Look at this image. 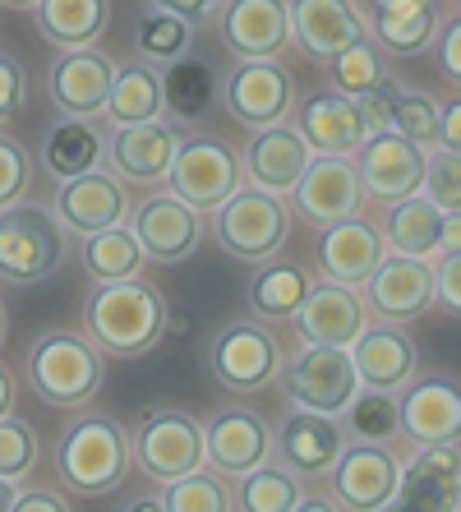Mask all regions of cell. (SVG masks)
<instances>
[{"label": "cell", "mask_w": 461, "mask_h": 512, "mask_svg": "<svg viewBox=\"0 0 461 512\" xmlns=\"http://www.w3.org/2000/svg\"><path fill=\"white\" fill-rule=\"evenodd\" d=\"M355 176L365 199L397 203L406 194H420V176H425V148L406 143L402 134H365V143L355 148Z\"/></svg>", "instance_id": "e0dca14e"}, {"label": "cell", "mask_w": 461, "mask_h": 512, "mask_svg": "<svg viewBox=\"0 0 461 512\" xmlns=\"http://www.w3.org/2000/svg\"><path fill=\"white\" fill-rule=\"evenodd\" d=\"M28 185H33V157L14 134H0V208L24 203Z\"/></svg>", "instance_id": "bcb514c9"}, {"label": "cell", "mask_w": 461, "mask_h": 512, "mask_svg": "<svg viewBox=\"0 0 461 512\" xmlns=\"http://www.w3.org/2000/svg\"><path fill=\"white\" fill-rule=\"evenodd\" d=\"M162 185H166V194L190 203L194 213H213V208H222L245 185V176H240V157L222 139L194 134V139H180Z\"/></svg>", "instance_id": "52a82bcc"}, {"label": "cell", "mask_w": 461, "mask_h": 512, "mask_svg": "<svg viewBox=\"0 0 461 512\" xmlns=\"http://www.w3.org/2000/svg\"><path fill=\"white\" fill-rule=\"evenodd\" d=\"M309 162H314V153H309V143L296 134V125H272V130L249 134L245 153H240V176L254 190L286 199L300 185Z\"/></svg>", "instance_id": "603a6c76"}, {"label": "cell", "mask_w": 461, "mask_h": 512, "mask_svg": "<svg viewBox=\"0 0 461 512\" xmlns=\"http://www.w3.org/2000/svg\"><path fill=\"white\" fill-rule=\"evenodd\" d=\"M125 512H166V508H162V494H139V499L125 503Z\"/></svg>", "instance_id": "9f6ffc18"}, {"label": "cell", "mask_w": 461, "mask_h": 512, "mask_svg": "<svg viewBox=\"0 0 461 512\" xmlns=\"http://www.w3.org/2000/svg\"><path fill=\"white\" fill-rule=\"evenodd\" d=\"M5 337H10V310H5V300H0V351H5Z\"/></svg>", "instance_id": "91938a15"}, {"label": "cell", "mask_w": 461, "mask_h": 512, "mask_svg": "<svg viewBox=\"0 0 461 512\" xmlns=\"http://www.w3.org/2000/svg\"><path fill=\"white\" fill-rule=\"evenodd\" d=\"M42 466V439L24 416H0V480L24 485Z\"/></svg>", "instance_id": "7bdbcfd3"}, {"label": "cell", "mask_w": 461, "mask_h": 512, "mask_svg": "<svg viewBox=\"0 0 461 512\" xmlns=\"http://www.w3.org/2000/svg\"><path fill=\"white\" fill-rule=\"evenodd\" d=\"M226 0H153V10H166L176 14V19H185V24H203V19H213L217 10H222Z\"/></svg>", "instance_id": "816d5d0a"}, {"label": "cell", "mask_w": 461, "mask_h": 512, "mask_svg": "<svg viewBox=\"0 0 461 512\" xmlns=\"http://www.w3.org/2000/svg\"><path fill=\"white\" fill-rule=\"evenodd\" d=\"M392 74H388V65H383V56H379V47L374 42H355V47H346L342 56L332 60V93H342V97H365V93H374L379 84H388Z\"/></svg>", "instance_id": "60d3db41"}, {"label": "cell", "mask_w": 461, "mask_h": 512, "mask_svg": "<svg viewBox=\"0 0 461 512\" xmlns=\"http://www.w3.org/2000/svg\"><path fill=\"white\" fill-rule=\"evenodd\" d=\"M130 462L153 485H171L203 471V425L180 406H148L130 434Z\"/></svg>", "instance_id": "8992f818"}, {"label": "cell", "mask_w": 461, "mask_h": 512, "mask_svg": "<svg viewBox=\"0 0 461 512\" xmlns=\"http://www.w3.org/2000/svg\"><path fill=\"white\" fill-rule=\"evenodd\" d=\"M213 236L231 259L268 263L282 254L286 236H291V203L254 190V185H240L222 208H213Z\"/></svg>", "instance_id": "5b68a950"}, {"label": "cell", "mask_w": 461, "mask_h": 512, "mask_svg": "<svg viewBox=\"0 0 461 512\" xmlns=\"http://www.w3.org/2000/svg\"><path fill=\"white\" fill-rule=\"evenodd\" d=\"M438 5L434 0H415V5H388L374 10V42L388 56H420L434 47L438 37Z\"/></svg>", "instance_id": "e575fe53"}, {"label": "cell", "mask_w": 461, "mask_h": 512, "mask_svg": "<svg viewBox=\"0 0 461 512\" xmlns=\"http://www.w3.org/2000/svg\"><path fill=\"white\" fill-rule=\"evenodd\" d=\"M74 236L56 222L51 208L14 203L0 208V282L5 286H37L70 259Z\"/></svg>", "instance_id": "277c9868"}, {"label": "cell", "mask_w": 461, "mask_h": 512, "mask_svg": "<svg viewBox=\"0 0 461 512\" xmlns=\"http://www.w3.org/2000/svg\"><path fill=\"white\" fill-rule=\"evenodd\" d=\"M56 222L70 236H97V231H111V227H125L130 217V185L116 180L107 167L88 171V176H74V180H60L56 190Z\"/></svg>", "instance_id": "9a60e30c"}, {"label": "cell", "mask_w": 461, "mask_h": 512, "mask_svg": "<svg viewBox=\"0 0 461 512\" xmlns=\"http://www.w3.org/2000/svg\"><path fill=\"white\" fill-rule=\"evenodd\" d=\"M438 148H461V102L457 97L438 111Z\"/></svg>", "instance_id": "db71d44e"}, {"label": "cell", "mask_w": 461, "mask_h": 512, "mask_svg": "<svg viewBox=\"0 0 461 512\" xmlns=\"http://www.w3.org/2000/svg\"><path fill=\"white\" fill-rule=\"evenodd\" d=\"M438 56H443V70H448V79H457L461 74V19L452 14L448 24H438Z\"/></svg>", "instance_id": "f5cc1de1"}, {"label": "cell", "mask_w": 461, "mask_h": 512, "mask_svg": "<svg viewBox=\"0 0 461 512\" xmlns=\"http://www.w3.org/2000/svg\"><path fill=\"white\" fill-rule=\"evenodd\" d=\"M102 116L111 120V130H130V125H148V120H162L166 116V102H162V74L143 60H130L120 65L116 79H111V93H107V107Z\"/></svg>", "instance_id": "1f68e13d"}, {"label": "cell", "mask_w": 461, "mask_h": 512, "mask_svg": "<svg viewBox=\"0 0 461 512\" xmlns=\"http://www.w3.org/2000/svg\"><path fill=\"white\" fill-rule=\"evenodd\" d=\"M296 323L305 346H342V351H351V342L369 328V310L355 286L319 277V282H309L305 300L296 310Z\"/></svg>", "instance_id": "ffe728a7"}, {"label": "cell", "mask_w": 461, "mask_h": 512, "mask_svg": "<svg viewBox=\"0 0 461 512\" xmlns=\"http://www.w3.org/2000/svg\"><path fill=\"white\" fill-rule=\"evenodd\" d=\"M397 429L420 448H448L461 434V388L452 379H415L397 393Z\"/></svg>", "instance_id": "44dd1931"}, {"label": "cell", "mask_w": 461, "mask_h": 512, "mask_svg": "<svg viewBox=\"0 0 461 512\" xmlns=\"http://www.w3.org/2000/svg\"><path fill=\"white\" fill-rule=\"evenodd\" d=\"M351 365L360 388L374 393H402L406 383L420 379V356L402 323H369L351 342Z\"/></svg>", "instance_id": "7402d4cb"}, {"label": "cell", "mask_w": 461, "mask_h": 512, "mask_svg": "<svg viewBox=\"0 0 461 512\" xmlns=\"http://www.w3.org/2000/svg\"><path fill=\"white\" fill-rule=\"evenodd\" d=\"M24 107H28V70H24V60L10 56V51H0V120L24 116Z\"/></svg>", "instance_id": "c3c4849f"}, {"label": "cell", "mask_w": 461, "mask_h": 512, "mask_svg": "<svg viewBox=\"0 0 461 512\" xmlns=\"http://www.w3.org/2000/svg\"><path fill=\"white\" fill-rule=\"evenodd\" d=\"M429 273H434V300L448 305V314H461V245L457 240H448V245L434 254Z\"/></svg>", "instance_id": "7dc6e473"}, {"label": "cell", "mask_w": 461, "mask_h": 512, "mask_svg": "<svg viewBox=\"0 0 461 512\" xmlns=\"http://www.w3.org/2000/svg\"><path fill=\"white\" fill-rule=\"evenodd\" d=\"M300 222L309 227H332V222H346V217L365 213V190H360V176H355L351 157H314L300 176V185L291 190Z\"/></svg>", "instance_id": "2e32d148"}, {"label": "cell", "mask_w": 461, "mask_h": 512, "mask_svg": "<svg viewBox=\"0 0 461 512\" xmlns=\"http://www.w3.org/2000/svg\"><path fill=\"white\" fill-rule=\"evenodd\" d=\"M51 471H56L60 489L79 494V499L116 494L130 476V429L107 411H83L79 420L60 429Z\"/></svg>", "instance_id": "7a4b0ae2"}, {"label": "cell", "mask_w": 461, "mask_h": 512, "mask_svg": "<svg viewBox=\"0 0 461 512\" xmlns=\"http://www.w3.org/2000/svg\"><path fill=\"white\" fill-rule=\"evenodd\" d=\"M226 111L249 134L286 125V116L296 111V79L282 60H240L226 79Z\"/></svg>", "instance_id": "30bf717a"}, {"label": "cell", "mask_w": 461, "mask_h": 512, "mask_svg": "<svg viewBox=\"0 0 461 512\" xmlns=\"http://www.w3.org/2000/svg\"><path fill=\"white\" fill-rule=\"evenodd\" d=\"M134 47H139L143 65H153V70L162 65L166 70V65H176L180 56H190L194 28L166 10H143L139 24H134Z\"/></svg>", "instance_id": "f35d334b"}, {"label": "cell", "mask_w": 461, "mask_h": 512, "mask_svg": "<svg viewBox=\"0 0 461 512\" xmlns=\"http://www.w3.org/2000/svg\"><path fill=\"white\" fill-rule=\"evenodd\" d=\"M83 273L93 282H134L143 277V250L139 240L130 236V227H111V231H97V236H83Z\"/></svg>", "instance_id": "d590c367"}, {"label": "cell", "mask_w": 461, "mask_h": 512, "mask_svg": "<svg viewBox=\"0 0 461 512\" xmlns=\"http://www.w3.org/2000/svg\"><path fill=\"white\" fill-rule=\"evenodd\" d=\"M171 328L166 296L153 282H97V291L83 300V337L111 360L148 356Z\"/></svg>", "instance_id": "6da1fadb"}, {"label": "cell", "mask_w": 461, "mask_h": 512, "mask_svg": "<svg viewBox=\"0 0 461 512\" xmlns=\"http://www.w3.org/2000/svg\"><path fill=\"white\" fill-rule=\"evenodd\" d=\"M300 494H305L300 476H291V471L277 466L272 457L263 466H254V471H245V476L231 485L236 512H291L300 503Z\"/></svg>", "instance_id": "8d00e7d4"}, {"label": "cell", "mask_w": 461, "mask_h": 512, "mask_svg": "<svg viewBox=\"0 0 461 512\" xmlns=\"http://www.w3.org/2000/svg\"><path fill=\"white\" fill-rule=\"evenodd\" d=\"M125 222L148 263H180L203 245V213H194L190 203H180L166 190L148 194L139 208H130Z\"/></svg>", "instance_id": "4fadbf2b"}, {"label": "cell", "mask_w": 461, "mask_h": 512, "mask_svg": "<svg viewBox=\"0 0 461 512\" xmlns=\"http://www.w3.org/2000/svg\"><path fill=\"white\" fill-rule=\"evenodd\" d=\"M24 379L37 397L56 411H79L102 393L107 379V356L83 333H42L24 356Z\"/></svg>", "instance_id": "3957f363"}, {"label": "cell", "mask_w": 461, "mask_h": 512, "mask_svg": "<svg viewBox=\"0 0 461 512\" xmlns=\"http://www.w3.org/2000/svg\"><path fill=\"white\" fill-rule=\"evenodd\" d=\"M286 33L291 47H300L309 60L332 65L346 47L365 42L369 24L355 0H286Z\"/></svg>", "instance_id": "7c38bea8"}, {"label": "cell", "mask_w": 461, "mask_h": 512, "mask_svg": "<svg viewBox=\"0 0 461 512\" xmlns=\"http://www.w3.org/2000/svg\"><path fill=\"white\" fill-rule=\"evenodd\" d=\"M342 448H346L342 420L323 416V411H300V406L282 420V429L272 434L277 466H286V471L300 480H323L332 471V462L342 457Z\"/></svg>", "instance_id": "ac0fdd59"}, {"label": "cell", "mask_w": 461, "mask_h": 512, "mask_svg": "<svg viewBox=\"0 0 461 512\" xmlns=\"http://www.w3.org/2000/svg\"><path fill=\"white\" fill-rule=\"evenodd\" d=\"M5 10H37V0H0Z\"/></svg>", "instance_id": "94428289"}, {"label": "cell", "mask_w": 461, "mask_h": 512, "mask_svg": "<svg viewBox=\"0 0 461 512\" xmlns=\"http://www.w3.org/2000/svg\"><path fill=\"white\" fill-rule=\"evenodd\" d=\"M42 167L56 180H74L107 167V134L97 130L93 120L60 116L47 130V139H42Z\"/></svg>", "instance_id": "4dcf8cb0"}, {"label": "cell", "mask_w": 461, "mask_h": 512, "mask_svg": "<svg viewBox=\"0 0 461 512\" xmlns=\"http://www.w3.org/2000/svg\"><path fill=\"white\" fill-rule=\"evenodd\" d=\"M296 134L309 143L314 157H355V148L365 143V125H360V111H355L351 97L332 93H309L296 111Z\"/></svg>", "instance_id": "f546056e"}, {"label": "cell", "mask_w": 461, "mask_h": 512, "mask_svg": "<svg viewBox=\"0 0 461 512\" xmlns=\"http://www.w3.org/2000/svg\"><path fill=\"white\" fill-rule=\"evenodd\" d=\"M222 42L240 60H282V51L291 47L286 0H226Z\"/></svg>", "instance_id": "83f0119b"}, {"label": "cell", "mask_w": 461, "mask_h": 512, "mask_svg": "<svg viewBox=\"0 0 461 512\" xmlns=\"http://www.w3.org/2000/svg\"><path fill=\"white\" fill-rule=\"evenodd\" d=\"M305 291H309V273L300 263L268 259V263H259V273L249 277L245 300H249V314L259 323H286V319H296Z\"/></svg>", "instance_id": "d6a6232c"}, {"label": "cell", "mask_w": 461, "mask_h": 512, "mask_svg": "<svg viewBox=\"0 0 461 512\" xmlns=\"http://www.w3.org/2000/svg\"><path fill=\"white\" fill-rule=\"evenodd\" d=\"M162 508L166 512H236V503H231V480L213 476V471L203 466L194 476L162 485Z\"/></svg>", "instance_id": "b9f144b4"}, {"label": "cell", "mask_w": 461, "mask_h": 512, "mask_svg": "<svg viewBox=\"0 0 461 512\" xmlns=\"http://www.w3.org/2000/svg\"><path fill=\"white\" fill-rule=\"evenodd\" d=\"M420 194H425L443 217H461V153L457 148H429Z\"/></svg>", "instance_id": "ee69618b"}, {"label": "cell", "mask_w": 461, "mask_h": 512, "mask_svg": "<svg viewBox=\"0 0 461 512\" xmlns=\"http://www.w3.org/2000/svg\"><path fill=\"white\" fill-rule=\"evenodd\" d=\"M337 420L355 443H392L402 434L397 429V393H374V388H360Z\"/></svg>", "instance_id": "ab89813d"}, {"label": "cell", "mask_w": 461, "mask_h": 512, "mask_svg": "<svg viewBox=\"0 0 461 512\" xmlns=\"http://www.w3.org/2000/svg\"><path fill=\"white\" fill-rule=\"evenodd\" d=\"M291 512H342L332 499H323V494H300V503Z\"/></svg>", "instance_id": "11a10c76"}, {"label": "cell", "mask_w": 461, "mask_h": 512, "mask_svg": "<svg viewBox=\"0 0 461 512\" xmlns=\"http://www.w3.org/2000/svg\"><path fill=\"white\" fill-rule=\"evenodd\" d=\"M397 93L402 88L392 84H379L374 93L355 97V111H360V125H365V134H388L392 130V107H397Z\"/></svg>", "instance_id": "681fc988"}, {"label": "cell", "mask_w": 461, "mask_h": 512, "mask_svg": "<svg viewBox=\"0 0 461 512\" xmlns=\"http://www.w3.org/2000/svg\"><path fill=\"white\" fill-rule=\"evenodd\" d=\"M180 148V130L171 120H148L130 130H111L107 139V171L125 185H162L171 157Z\"/></svg>", "instance_id": "cb8c5ba5"}, {"label": "cell", "mask_w": 461, "mask_h": 512, "mask_svg": "<svg viewBox=\"0 0 461 512\" xmlns=\"http://www.w3.org/2000/svg\"><path fill=\"white\" fill-rule=\"evenodd\" d=\"M438 102L429 93H397V107H392V134H402L415 148H438Z\"/></svg>", "instance_id": "f6af8a7d"}, {"label": "cell", "mask_w": 461, "mask_h": 512, "mask_svg": "<svg viewBox=\"0 0 461 512\" xmlns=\"http://www.w3.org/2000/svg\"><path fill=\"white\" fill-rule=\"evenodd\" d=\"M10 406H14V383H10V370L0 365V416H10Z\"/></svg>", "instance_id": "6f0895ef"}, {"label": "cell", "mask_w": 461, "mask_h": 512, "mask_svg": "<svg viewBox=\"0 0 461 512\" xmlns=\"http://www.w3.org/2000/svg\"><path fill=\"white\" fill-rule=\"evenodd\" d=\"M37 28L65 51L97 47L111 28V0H37Z\"/></svg>", "instance_id": "836d02e7"}, {"label": "cell", "mask_w": 461, "mask_h": 512, "mask_svg": "<svg viewBox=\"0 0 461 512\" xmlns=\"http://www.w3.org/2000/svg\"><path fill=\"white\" fill-rule=\"evenodd\" d=\"M272 457V429L249 406H226L203 425V466L222 480H240L245 471Z\"/></svg>", "instance_id": "5bb4252c"}, {"label": "cell", "mask_w": 461, "mask_h": 512, "mask_svg": "<svg viewBox=\"0 0 461 512\" xmlns=\"http://www.w3.org/2000/svg\"><path fill=\"white\" fill-rule=\"evenodd\" d=\"M14 489H19V485H10V480H0V512H10V503H14Z\"/></svg>", "instance_id": "680465c9"}, {"label": "cell", "mask_w": 461, "mask_h": 512, "mask_svg": "<svg viewBox=\"0 0 461 512\" xmlns=\"http://www.w3.org/2000/svg\"><path fill=\"white\" fill-rule=\"evenodd\" d=\"M10 512H74L70 499L60 489H42V485H19L14 489Z\"/></svg>", "instance_id": "f907efd6"}, {"label": "cell", "mask_w": 461, "mask_h": 512, "mask_svg": "<svg viewBox=\"0 0 461 512\" xmlns=\"http://www.w3.org/2000/svg\"><path fill=\"white\" fill-rule=\"evenodd\" d=\"M388 5H415V0H374V10H388Z\"/></svg>", "instance_id": "6125c7cd"}, {"label": "cell", "mask_w": 461, "mask_h": 512, "mask_svg": "<svg viewBox=\"0 0 461 512\" xmlns=\"http://www.w3.org/2000/svg\"><path fill=\"white\" fill-rule=\"evenodd\" d=\"M383 259H388V245H383L379 227L365 222V217L332 222L319 236V273L328 277V282H342V286L360 291Z\"/></svg>", "instance_id": "4316f807"}, {"label": "cell", "mask_w": 461, "mask_h": 512, "mask_svg": "<svg viewBox=\"0 0 461 512\" xmlns=\"http://www.w3.org/2000/svg\"><path fill=\"white\" fill-rule=\"evenodd\" d=\"M282 346H277V337L268 333V323L259 319H240V323H226L222 333L213 337V346H208V370H213V379L222 383L226 393H263V388H272L277 383V374H282Z\"/></svg>", "instance_id": "ba28073f"}, {"label": "cell", "mask_w": 461, "mask_h": 512, "mask_svg": "<svg viewBox=\"0 0 461 512\" xmlns=\"http://www.w3.org/2000/svg\"><path fill=\"white\" fill-rule=\"evenodd\" d=\"M213 97H217V74L199 56H180L176 65H166V74H162L166 111H176L185 120H199V116H208Z\"/></svg>", "instance_id": "74e56055"}, {"label": "cell", "mask_w": 461, "mask_h": 512, "mask_svg": "<svg viewBox=\"0 0 461 512\" xmlns=\"http://www.w3.org/2000/svg\"><path fill=\"white\" fill-rule=\"evenodd\" d=\"M360 300L365 310H374L379 323H411L434 305V273H429L425 259H402V254H388V259L369 273V282L360 286Z\"/></svg>", "instance_id": "d6986e66"}, {"label": "cell", "mask_w": 461, "mask_h": 512, "mask_svg": "<svg viewBox=\"0 0 461 512\" xmlns=\"http://www.w3.org/2000/svg\"><path fill=\"white\" fill-rule=\"evenodd\" d=\"M402 462L388 443H346L342 457L332 462V503L342 512H379L397 499Z\"/></svg>", "instance_id": "8fae6325"}, {"label": "cell", "mask_w": 461, "mask_h": 512, "mask_svg": "<svg viewBox=\"0 0 461 512\" xmlns=\"http://www.w3.org/2000/svg\"><path fill=\"white\" fill-rule=\"evenodd\" d=\"M397 508L402 512H461V462L457 443L420 448L397 476Z\"/></svg>", "instance_id": "484cf974"}, {"label": "cell", "mask_w": 461, "mask_h": 512, "mask_svg": "<svg viewBox=\"0 0 461 512\" xmlns=\"http://www.w3.org/2000/svg\"><path fill=\"white\" fill-rule=\"evenodd\" d=\"M388 254H402V259H434L448 240H457V217H443L425 194H406V199L388 203V217L379 227Z\"/></svg>", "instance_id": "f1b7e54d"}, {"label": "cell", "mask_w": 461, "mask_h": 512, "mask_svg": "<svg viewBox=\"0 0 461 512\" xmlns=\"http://www.w3.org/2000/svg\"><path fill=\"white\" fill-rule=\"evenodd\" d=\"M111 79H116V65H111L97 47H79V51H65V56L51 65L47 93H51L60 116L93 120V116H102V107H107Z\"/></svg>", "instance_id": "d4e9b609"}, {"label": "cell", "mask_w": 461, "mask_h": 512, "mask_svg": "<svg viewBox=\"0 0 461 512\" xmlns=\"http://www.w3.org/2000/svg\"><path fill=\"white\" fill-rule=\"evenodd\" d=\"M379 512H402V508H397V503H383V508Z\"/></svg>", "instance_id": "be15d7a7"}, {"label": "cell", "mask_w": 461, "mask_h": 512, "mask_svg": "<svg viewBox=\"0 0 461 512\" xmlns=\"http://www.w3.org/2000/svg\"><path fill=\"white\" fill-rule=\"evenodd\" d=\"M277 383H282L291 406L323 411V416H342L346 402L360 393L351 351H342V346H305V351H296L291 360H282Z\"/></svg>", "instance_id": "9c48e42d"}]
</instances>
